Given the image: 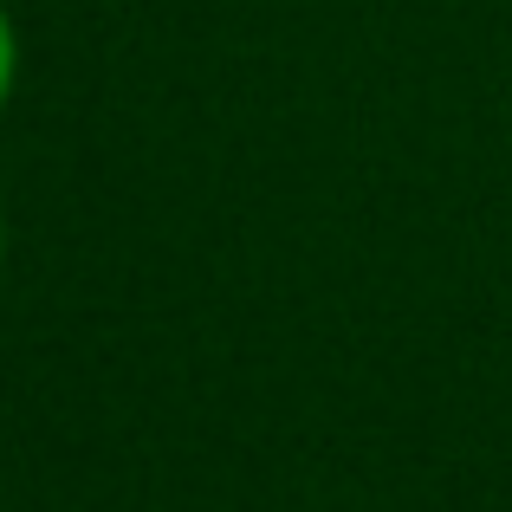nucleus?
Here are the masks:
<instances>
[{"instance_id": "obj_1", "label": "nucleus", "mask_w": 512, "mask_h": 512, "mask_svg": "<svg viewBox=\"0 0 512 512\" xmlns=\"http://www.w3.org/2000/svg\"><path fill=\"white\" fill-rule=\"evenodd\" d=\"M13 85H20V33H13V13L0 7V111L13 104Z\"/></svg>"}, {"instance_id": "obj_2", "label": "nucleus", "mask_w": 512, "mask_h": 512, "mask_svg": "<svg viewBox=\"0 0 512 512\" xmlns=\"http://www.w3.org/2000/svg\"><path fill=\"white\" fill-rule=\"evenodd\" d=\"M0 260H7V221H0Z\"/></svg>"}]
</instances>
